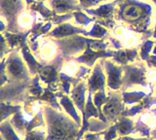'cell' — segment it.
Wrapping results in <instances>:
<instances>
[{"label":"cell","instance_id":"cell-1","mask_svg":"<svg viewBox=\"0 0 156 140\" xmlns=\"http://www.w3.org/2000/svg\"><path fill=\"white\" fill-rule=\"evenodd\" d=\"M116 9V20L125 22L139 33H148L152 6L139 0H121Z\"/></svg>","mask_w":156,"mask_h":140},{"label":"cell","instance_id":"cell-2","mask_svg":"<svg viewBox=\"0 0 156 140\" xmlns=\"http://www.w3.org/2000/svg\"><path fill=\"white\" fill-rule=\"evenodd\" d=\"M48 124L47 140H76L80 125L73 119L50 107L45 108Z\"/></svg>","mask_w":156,"mask_h":140},{"label":"cell","instance_id":"cell-3","mask_svg":"<svg viewBox=\"0 0 156 140\" xmlns=\"http://www.w3.org/2000/svg\"><path fill=\"white\" fill-rule=\"evenodd\" d=\"M138 34H143V33H139L130 26L129 28H125L123 26H115L112 28L111 35L108 36V39L116 50L133 49L139 46L140 40L147 39V37L145 36L138 37ZM144 34H147V33H144Z\"/></svg>","mask_w":156,"mask_h":140},{"label":"cell","instance_id":"cell-4","mask_svg":"<svg viewBox=\"0 0 156 140\" xmlns=\"http://www.w3.org/2000/svg\"><path fill=\"white\" fill-rule=\"evenodd\" d=\"M146 68L143 63H132L123 65V77H122L121 90L125 91L127 89L135 85L147 87L148 81L146 77Z\"/></svg>","mask_w":156,"mask_h":140},{"label":"cell","instance_id":"cell-5","mask_svg":"<svg viewBox=\"0 0 156 140\" xmlns=\"http://www.w3.org/2000/svg\"><path fill=\"white\" fill-rule=\"evenodd\" d=\"M23 8V0H0V16L7 22L10 30L18 31V19Z\"/></svg>","mask_w":156,"mask_h":140},{"label":"cell","instance_id":"cell-6","mask_svg":"<svg viewBox=\"0 0 156 140\" xmlns=\"http://www.w3.org/2000/svg\"><path fill=\"white\" fill-rule=\"evenodd\" d=\"M120 1L121 0H114L113 2L102 4L96 9H87L85 12L88 15L93 16L96 22L112 29L115 26L114 14L116 13V6Z\"/></svg>","mask_w":156,"mask_h":140},{"label":"cell","instance_id":"cell-7","mask_svg":"<svg viewBox=\"0 0 156 140\" xmlns=\"http://www.w3.org/2000/svg\"><path fill=\"white\" fill-rule=\"evenodd\" d=\"M108 95L109 100L102 106V113L106 120L112 125L118 120L126 108L123 98H122V93L120 91L108 93Z\"/></svg>","mask_w":156,"mask_h":140},{"label":"cell","instance_id":"cell-8","mask_svg":"<svg viewBox=\"0 0 156 140\" xmlns=\"http://www.w3.org/2000/svg\"><path fill=\"white\" fill-rule=\"evenodd\" d=\"M101 62L105 67L106 73V86L111 90H118L122 87L123 66L116 64L106 59H101Z\"/></svg>","mask_w":156,"mask_h":140},{"label":"cell","instance_id":"cell-9","mask_svg":"<svg viewBox=\"0 0 156 140\" xmlns=\"http://www.w3.org/2000/svg\"><path fill=\"white\" fill-rule=\"evenodd\" d=\"M154 129H156V108L141 113L135 122V133H139L141 137H150Z\"/></svg>","mask_w":156,"mask_h":140},{"label":"cell","instance_id":"cell-10","mask_svg":"<svg viewBox=\"0 0 156 140\" xmlns=\"http://www.w3.org/2000/svg\"><path fill=\"white\" fill-rule=\"evenodd\" d=\"M114 55V51H95L86 43V48L84 50V53L74 57V60L78 63L85 64L87 67H93L95 65V62L97 60L101 59H108L112 57Z\"/></svg>","mask_w":156,"mask_h":140},{"label":"cell","instance_id":"cell-11","mask_svg":"<svg viewBox=\"0 0 156 140\" xmlns=\"http://www.w3.org/2000/svg\"><path fill=\"white\" fill-rule=\"evenodd\" d=\"M105 85L106 78L102 69V63L100 61L94 65L92 74L88 79V94L94 95V94L99 90L105 91Z\"/></svg>","mask_w":156,"mask_h":140},{"label":"cell","instance_id":"cell-12","mask_svg":"<svg viewBox=\"0 0 156 140\" xmlns=\"http://www.w3.org/2000/svg\"><path fill=\"white\" fill-rule=\"evenodd\" d=\"M48 4L57 15L82 10L78 0H48Z\"/></svg>","mask_w":156,"mask_h":140},{"label":"cell","instance_id":"cell-13","mask_svg":"<svg viewBox=\"0 0 156 140\" xmlns=\"http://www.w3.org/2000/svg\"><path fill=\"white\" fill-rule=\"evenodd\" d=\"M153 105H156V96L152 95V94H149L136 105L132 106L131 108H126L121 116L130 118L135 117L136 115L144 113L145 110H148Z\"/></svg>","mask_w":156,"mask_h":140},{"label":"cell","instance_id":"cell-14","mask_svg":"<svg viewBox=\"0 0 156 140\" xmlns=\"http://www.w3.org/2000/svg\"><path fill=\"white\" fill-rule=\"evenodd\" d=\"M87 32V30L83 29L81 27H77L70 25L68 22H65L62 23L58 26H57L53 31H51L48 34V36H52L55 38H65V37H68V36H75L77 34H82L84 35Z\"/></svg>","mask_w":156,"mask_h":140},{"label":"cell","instance_id":"cell-15","mask_svg":"<svg viewBox=\"0 0 156 140\" xmlns=\"http://www.w3.org/2000/svg\"><path fill=\"white\" fill-rule=\"evenodd\" d=\"M88 87L84 81H80L71 91V99L73 100L77 109L82 113V116L85 113V104H86V91Z\"/></svg>","mask_w":156,"mask_h":140},{"label":"cell","instance_id":"cell-16","mask_svg":"<svg viewBox=\"0 0 156 140\" xmlns=\"http://www.w3.org/2000/svg\"><path fill=\"white\" fill-rule=\"evenodd\" d=\"M140 53L138 48L133 49H120L114 52V55L112 56L113 62L118 65H126L129 62H134L136 59H138Z\"/></svg>","mask_w":156,"mask_h":140},{"label":"cell","instance_id":"cell-17","mask_svg":"<svg viewBox=\"0 0 156 140\" xmlns=\"http://www.w3.org/2000/svg\"><path fill=\"white\" fill-rule=\"evenodd\" d=\"M114 125L117 129V133L120 135V137L129 136V134L135 133V122L130 117L120 116Z\"/></svg>","mask_w":156,"mask_h":140},{"label":"cell","instance_id":"cell-18","mask_svg":"<svg viewBox=\"0 0 156 140\" xmlns=\"http://www.w3.org/2000/svg\"><path fill=\"white\" fill-rule=\"evenodd\" d=\"M61 104L66 111V113L70 115L71 119L74 120L77 123V125H81V119L76 111L73 100H71L67 95H61Z\"/></svg>","mask_w":156,"mask_h":140},{"label":"cell","instance_id":"cell-19","mask_svg":"<svg viewBox=\"0 0 156 140\" xmlns=\"http://www.w3.org/2000/svg\"><path fill=\"white\" fill-rule=\"evenodd\" d=\"M147 95L145 91H122V98L125 105H133L135 103H139Z\"/></svg>","mask_w":156,"mask_h":140},{"label":"cell","instance_id":"cell-20","mask_svg":"<svg viewBox=\"0 0 156 140\" xmlns=\"http://www.w3.org/2000/svg\"><path fill=\"white\" fill-rule=\"evenodd\" d=\"M41 79L46 83H53L58 78V66L57 65H48L44 66L38 70Z\"/></svg>","mask_w":156,"mask_h":140},{"label":"cell","instance_id":"cell-21","mask_svg":"<svg viewBox=\"0 0 156 140\" xmlns=\"http://www.w3.org/2000/svg\"><path fill=\"white\" fill-rule=\"evenodd\" d=\"M9 71L11 72L14 77H18L21 79L27 77V70L24 69V66L20 59L13 60L12 62H10Z\"/></svg>","mask_w":156,"mask_h":140},{"label":"cell","instance_id":"cell-22","mask_svg":"<svg viewBox=\"0 0 156 140\" xmlns=\"http://www.w3.org/2000/svg\"><path fill=\"white\" fill-rule=\"evenodd\" d=\"M108 34V31H107V28L102 26L98 22H95L93 27L91 28L90 31H87L85 33V36L87 37H92V38H96V39H102L104 37H105Z\"/></svg>","mask_w":156,"mask_h":140},{"label":"cell","instance_id":"cell-23","mask_svg":"<svg viewBox=\"0 0 156 140\" xmlns=\"http://www.w3.org/2000/svg\"><path fill=\"white\" fill-rule=\"evenodd\" d=\"M89 123H90L89 131L91 132H101V131H104V130H105L106 128H108L111 125L110 123L104 122V121H101L98 118H94V117L89 120Z\"/></svg>","mask_w":156,"mask_h":140},{"label":"cell","instance_id":"cell-24","mask_svg":"<svg viewBox=\"0 0 156 140\" xmlns=\"http://www.w3.org/2000/svg\"><path fill=\"white\" fill-rule=\"evenodd\" d=\"M154 45H155V43L152 40H145L143 42V44H141L140 49V56L141 60L145 61L148 59L150 56V52L152 51V48H154L153 47Z\"/></svg>","mask_w":156,"mask_h":140},{"label":"cell","instance_id":"cell-25","mask_svg":"<svg viewBox=\"0 0 156 140\" xmlns=\"http://www.w3.org/2000/svg\"><path fill=\"white\" fill-rule=\"evenodd\" d=\"M73 18L75 19V22L77 25L80 26H88L90 22H95L94 18H90L89 16H87V14L83 13L82 11H76L73 12Z\"/></svg>","mask_w":156,"mask_h":140},{"label":"cell","instance_id":"cell-26","mask_svg":"<svg viewBox=\"0 0 156 140\" xmlns=\"http://www.w3.org/2000/svg\"><path fill=\"white\" fill-rule=\"evenodd\" d=\"M102 134L105 135L104 140H117V129L115 125H111L108 128H106L104 131H101Z\"/></svg>","mask_w":156,"mask_h":140},{"label":"cell","instance_id":"cell-27","mask_svg":"<svg viewBox=\"0 0 156 140\" xmlns=\"http://www.w3.org/2000/svg\"><path fill=\"white\" fill-rule=\"evenodd\" d=\"M80 3V6L82 10H87V9H92V7H95L99 5L100 3L107 1V0H78Z\"/></svg>","mask_w":156,"mask_h":140},{"label":"cell","instance_id":"cell-28","mask_svg":"<svg viewBox=\"0 0 156 140\" xmlns=\"http://www.w3.org/2000/svg\"><path fill=\"white\" fill-rule=\"evenodd\" d=\"M45 134L42 131H34L28 135L27 140H44Z\"/></svg>","mask_w":156,"mask_h":140},{"label":"cell","instance_id":"cell-29","mask_svg":"<svg viewBox=\"0 0 156 140\" xmlns=\"http://www.w3.org/2000/svg\"><path fill=\"white\" fill-rule=\"evenodd\" d=\"M101 135L102 132H96V133L88 132L83 136V138H84V140H101Z\"/></svg>","mask_w":156,"mask_h":140},{"label":"cell","instance_id":"cell-30","mask_svg":"<svg viewBox=\"0 0 156 140\" xmlns=\"http://www.w3.org/2000/svg\"><path fill=\"white\" fill-rule=\"evenodd\" d=\"M145 61H146V65H147L150 69L156 68V55H150L149 57Z\"/></svg>","mask_w":156,"mask_h":140},{"label":"cell","instance_id":"cell-31","mask_svg":"<svg viewBox=\"0 0 156 140\" xmlns=\"http://www.w3.org/2000/svg\"><path fill=\"white\" fill-rule=\"evenodd\" d=\"M121 140H154L151 137H140V138H135L131 136H123L121 137Z\"/></svg>","mask_w":156,"mask_h":140},{"label":"cell","instance_id":"cell-32","mask_svg":"<svg viewBox=\"0 0 156 140\" xmlns=\"http://www.w3.org/2000/svg\"><path fill=\"white\" fill-rule=\"evenodd\" d=\"M150 137L152 138V139H154V140H156V129H154L152 132H151V135H150Z\"/></svg>","mask_w":156,"mask_h":140},{"label":"cell","instance_id":"cell-33","mask_svg":"<svg viewBox=\"0 0 156 140\" xmlns=\"http://www.w3.org/2000/svg\"><path fill=\"white\" fill-rule=\"evenodd\" d=\"M24 1L27 2V4H31L34 2V0H24Z\"/></svg>","mask_w":156,"mask_h":140},{"label":"cell","instance_id":"cell-34","mask_svg":"<svg viewBox=\"0 0 156 140\" xmlns=\"http://www.w3.org/2000/svg\"><path fill=\"white\" fill-rule=\"evenodd\" d=\"M152 37L154 38V39H156V26H155V29L153 31V34H152Z\"/></svg>","mask_w":156,"mask_h":140},{"label":"cell","instance_id":"cell-35","mask_svg":"<svg viewBox=\"0 0 156 140\" xmlns=\"http://www.w3.org/2000/svg\"><path fill=\"white\" fill-rule=\"evenodd\" d=\"M155 47H154V49H153V51H152V55H156V43H155V45H154Z\"/></svg>","mask_w":156,"mask_h":140},{"label":"cell","instance_id":"cell-36","mask_svg":"<svg viewBox=\"0 0 156 140\" xmlns=\"http://www.w3.org/2000/svg\"><path fill=\"white\" fill-rule=\"evenodd\" d=\"M117 140H121V137H120V138H118V139H117Z\"/></svg>","mask_w":156,"mask_h":140},{"label":"cell","instance_id":"cell-37","mask_svg":"<svg viewBox=\"0 0 156 140\" xmlns=\"http://www.w3.org/2000/svg\"><path fill=\"white\" fill-rule=\"evenodd\" d=\"M39 1H41V2H42V1H44V0H39Z\"/></svg>","mask_w":156,"mask_h":140}]
</instances>
